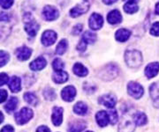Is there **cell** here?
I'll return each mask as SVG.
<instances>
[{
	"label": "cell",
	"mask_w": 159,
	"mask_h": 132,
	"mask_svg": "<svg viewBox=\"0 0 159 132\" xmlns=\"http://www.w3.org/2000/svg\"><path fill=\"white\" fill-rule=\"evenodd\" d=\"M125 60L130 68H138L142 65L143 58L142 53L138 50H127L125 54Z\"/></svg>",
	"instance_id": "1"
},
{
	"label": "cell",
	"mask_w": 159,
	"mask_h": 132,
	"mask_svg": "<svg viewBox=\"0 0 159 132\" xmlns=\"http://www.w3.org/2000/svg\"><path fill=\"white\" fill-rule=\"evenodd\" d=\"M119 74V68L116 64L110 63L105 65L100 71H99V77L102 80L110 81L114 79Z\"/></svg>",
	"instance_id": "2"
},
{
	"label": "cell",
	"mask_w": 159,
	"mask_h": 132,
	"mask_svg": "<svg viewBox=\"0 0 159 132\" xmlns=\"http://www.w3.org/2000/svg\"><path fill=\"white\" fill-rule=\"evenodd\" d=\"M33 111L29 108H23L15 114V121L19 125L26 124L33 117Z\"/></svg>",
	"instance_id": "3"
},
{
	"label": "cell",
	"mask_w": 159,
	"mask_h": 132,
	"mask_svg": "<svg viewBox=\"0 0 159 132\" xmlns=\"http://www.w3.org/2000/svg\"><path fill=\"white\" fill-rule=\"evenodd\" d=\"M135 123L133 115H124L119 127V132H134L135 129Z\"/></svg>",
	"instance_id": "4"
},
{
	"label": "cell",
	"mask_w": 159,
	"mask_h": 132,
	"mask_svg": "<svg viewBox=\"0 0 159 132\" xmlns=\"http://www.w3.org/2000/svg\"><path fill=\"white\" fill-rule=\"evenodd\" d=\"M127 92L128 94L134 99H140L144 93V89L140 84H138L136 82H129V84L127 85Z\"/></svg>",
	"instance_id": "5"
},
{
	"label": "cell",
	"mask_w": 159,
	"mask_h": 132,
	"mask_svg": "<svg viewBox=\"0 0 159 132\" xmlns=\"http://www.w3.org/2000/svg\"><path fill=\"white\" fill-rule=\"evenodd\" d=\"M89 0H83L81 4L77 5L76 6H74L73 9L70 10V15H71V17L76 18L80 15L86 13L89 11Z\"/></svg>",
	"instance_id": "6"
},
{
	"label": "cell",
	"mask_w": 159,
	"mask_h": 132,
	"mask_svg": "<svg viewBox=\"0 0 159 132\" xmlns=\"http://www.w3.org/2000/svg\"><path fill=\"white\" fill-rule=\"evenodd\" d=\"M43 16L47 21L56 20L59 17V12L56 7L51 6H46L43 9Z\"/></svg>",
	"instance_id": "7"
},
{
	"label": "cell",
	"mask_w": 159,
	"mask_h": 132,
	"mask_svg": "<svg viewBox=\"0 0 159 132\" xmlns=\"http://www.w3.org/2000/svg\"><path fill=\"white\" fill-rule=\"evenodd\" d=\"M57 35L53 30H46L42 35V43L46 47L51 46L57 40Z\"/></svg>",
	"instance_id": "8"
},
{
	"label": "cell",
	"mask_w": 159,
	"mask_h": 132,
	"mask_svg": "<svg viewBox=\"0 0 159 132\" xmlns=\"http://www.w3.org/2000/svg\"><path fill=\"white\" fill-rule=\"evenodd\" d=\"M99 104H102L103 106H105L108 109H113L116 105L117 100H116V96L111 94V93H108V94H104L101 97L99 98L98 100Z\"/></svg>",
	"instance_id": "9"
},
{
	"label": "cell",
	"mask_w": 159,
	"mask_h": 132,
	"mask_svg": "<svg viewBox=\"0 0 159 132\" xmlns=\"http://www.w3.org/2000/svg\"><path fill=\"white\" fill-rule=\"evenodd\" d=\"M89 28L92 30H99L103 25V19L102 15L98 13H93L89 18Z\"/></svg>",
	"instance_id": "10"
},
{
	"label": "cell",
	"mask_w": 159,
	"mask_h": 132,
	"mask_svg": "<svg viewBox=\"0 0 159 132\" xmlns=\"http://www.w3.org/2000/svg\"><path fill=\"white\" fill-rule=\"evenodd\" d=\"M61 96L65 101H73L76 96V89L73 86H68L65 87L61 92Z\"/></svg>",
	"instance_id": "11"
},
{
	"label": "cell",
	"mask_w": 159,
	"mask_h": 132,
	"mask_svg": "<svg viewBox=\"0 0 159 132\" xmlns=\"http://www.w3.org/2000/svg\"><path fill=\"white\" fill-rule=\"evenodd\" d=\"M63 109L60 107H54L51 115V121L55 126L61 125L63 121Z\"/></svg>",
	"instance_id": "12"
},
{
	"label": "cell",
	"mask_w": 159,
	"mask_h": 132,
	"mask_svg": "<svg viewBox=\"0 0 159 132\" xmlns=\"http://www.w3.org/2000/svg\"><path fill=\"white\" fill-rule=\"evenodd\" d=\"M149 94L155 108H159V82L153 83L149 87Z\"/></svg>",
	"instance_id": "13"
},
{
	"label": "cell",
	"mask_w": 159,
	"mask_h": 132,
	"mask_svg": "<svg viewBox=\"0 0 159 132\" xmlns=\"http://www.w3.org/2000/svg\"><path fill=\"white\" fill-rule=\"evenodd\" d=\"M15 54H16V57L20 61H26L28 60L31 54H32V50L26 46H22L20 48H18L15 51Z\"/></svg>",
	"instance_id": "14"
},
{
	"label": "cell",
	"mask_w": 159,
	"mask_h": 132,
	"mask_svg": "<svg viewBox=\"0 0 159 132\" xmlns=\"http://www.w3.org/2000/svg\"><path fill=\"white\" fill-rule=\"evenodd\" d=\"M159 71V63H151L145 68V75L148 79L155 78Z\"/></svg>",
	"instance_id": "15"
},
{
	"label": "cell",
	"mask_w": 159,
	"mask_h": 132,
	"mask_svg": "<svg viewBox=\"0 0 159 132\" xmlns=\"http://www.w3.org/2000/svg\"><path fill=\"white\" fill-rule=\"evenodd\" d=\"M46 64H47V62H46L44 57H39L36 59H34V61L29 64V67H30V69L32 70L37 71V70H42L43 69H44Z\"/></svg>",
	"instance_id": "16"
},
{
	"label": "cell",
	"mask_w": 159,
	"mask_h": 132,
	"mask_svg": "<svg viewBox=\"0 0 159 132\" xmlns=\"http://www.w3.org/2000/svg\"><path fill=\"white\" fill-rule=\"evenodd\" d=\"M107 21L111 25H117L122 21V15L118 10H112L107 15Z\"/></svg>",
	"instance_id": "17"
},
{
	"label": "cell",
	"mask_w": 159,
	"mask_h": 132,
	"mask_svg": "<svg viewBox=\"0 0 159 132\" xmlns=\"http://www.w3.org/2000/svg\"><path fill=\"white\" fill-rule=\"evenodd\" d=\"M96 120L100 127H106L110 122L108 113L106 111H102V110L99 111L96 115Z\"/></svg>",
	"instance_id": "18"
},
{
	"label": "cell",
	"mask_w": 159,
	"mask_h": 132,
	"mask_svg": "<svg viewBox=\"0 0 159 132\" xmlns=\"http://www.w3.org/2000/svg\"><path fill=\"white\" fill-rule=\"evenodd\" d=\"M8 86L12 92H19L21 90V80L19 77L13 76L8 82Z\"/></svg>",
	"instance_id": "19"
},
{
	"label": "cell",
	"mask_w": 159,
	"mask_h": 132,
	"mask_svg": "<svg viewBox=\"0 0 159 132\" xmlns=\"http://www.w3.org/2000/svg\"><path fill=\"white\" fill-rule=\"evenodd\" d=\"M131 31L128 29L120 28L119 29L116 34H115V38L116 40L119 42H125L130 38Z\"/></svg>",
	"instance_id": "20"
},
{
	"label": "cell",
	"mask_w": 159,
	"mask_h": 132,
	"mask_svg": "<svg viewBox=\"0 0 159 132\" xmlns=\"http://www.w3.org/2000/svg\"><path fill=\"white\" fill-rule=\"evenodd\" d=\"M52 79L57 84H64L68 80V74L64 70L55 71L52 75Z\"/></svg>",
	"instance_id": "21"
},
{
	"label": "cell",
	"mask_w": 159,
	"mask_h": 132,
	"mask_svg": "<svg viewBox=\"0 0 159 132\" xmlns=\"http://www.w3.org/2000/svg\"><path fill=\"white\" fill-rule=\"evenodd\" d=\"M87 127V123L84 121L76 120L74 122H72L68 128L69 132H81L83 130H85Z\"/></svg>",
	"instance_id": "22"
},
{
	"label": "cell",
	"mask_w": 159,
	"mask_h": 132,
	"mask_svg": "<svg viewBox=\"0 0 159 132\" xmlns=\"http://www.w3.org/2000/svg\"><path fill=\"white\" fill-rule=\"evenodd\" d=\"M39 28L40 26L35 22L34 19H33V20L30 21V22L26 23V25H25V30H26V32H27L30 36H32V37L35 36V35L37 34V32L39 31Z\"/></svg>",
	"instance_id": "23"
},
{
	"label": "cell",
	"mask_w": 159,
	"mask_h": 132,
	"mask_svg": "<svg viewBox=\"0 0 159 132\" xmlns=\"http://www.w3.org/2000/svg\"><path fill=\"white\" fill-rule=\"evenodd\" d=\"M133 118H134L135 125H137V126H143L148 121L147 116H146V115L144 113H142V112L135 113L134 115H133Z\"/></svg>",
	"instance_id": "24"
},
{
	"label": "cell",
	"mask_w": 159,
	"mask_h": 132,
	"mask_svg": "<svg viewBox=\"0 0 159 132\" xmlns=\"http://www.w3.org/2000/svg\"><path fill=\"white\" fill-rule=\"evenodd\" d=\"M73 70L75 75H77L78 77H86L89 74V70L86 68L85 66L81 63H75L73 67Z\"/></svg>",
	"instance_id": "25"
},
{
	"label": "cell",
	"mask_w": 159,
	"mask_h": 132,
	"mask_svg": "<svg viewBox=\"0 0 159 132\" xmlns=\"http://www.w3.org/2000/svg\"><path fill=\"white\" fill-rule=\"evenodd\" d=\"M74 112L80 115H85L88 112V106L82 101H79L74 105Z\"/></svg>",
	"instance_id": "26"
},
{
	"label": "cell",
	"mask_w": 159,
	"mask_h": 132,
	"mask_svg": "<svg viewBox=\"0 0 159 132\" xmlns=\"http://www.w3.org/2000/svg\"><path fill=\"white\" fill-rule=\"evenodd\" d=\"M18 107V99L16 97H11L9 101L5 106V109L8 114L12 113Z\"/></svg>",
	"instance_id": "27"
},
{
	"label": "cell",
	"mask_w": 159,
	"mask_h": 132,
	"mask_svg": "<svg viewBox=\"0 0 159 132\" xmlns=\"http://www.w3.org/2000/svg\"><path fill=\"white\" fill-rule=\"evenodd\" d=\"M139 10V7L137 6L136 2H132V1H127L124 6V11L126 13L129 14H134Z\"/></svg>",
	"instance_id": "28"
},
{
	"label": "cell",
	"mask_w": 159,
	"mask_h": 132,
	"mask_svg": "<svg viewBox=\"0 0 159 132\" xmlns=\"http://www.w3.org/2000/svg\"><path fill=\"white\" fill-rule=\"evenodd\" d=\"M24 100L32 106H36L38 103V99L36 97V95L34 94V92H26L24 94Z\"/></svg>",
	"instance_id": "29"
},
{
	"label": "cell",
	"mask_w": 159,
	"mask_h": 132,
	"mask_svg": "<svg viewBox=\"0 0 159 132\" xmlns=\"http://www.w3.org/2000/svg\"><path fill=\"white\" fill-rule=\"evenodd\" d=\"M81 39L84 40L87 44H92L97 40V35L90 31H87L83 34Z\"/></svg>",
	"instance_id": "30"
},
{
	"label": "cell",
	"mask_w": 159,
	"mask_h": 132,
	"mask_svg": "<svg viewBox=\"0 0 159 132\" xmlns=\"http://www.w3.org/2000/svg\"><path fill=\"white\" fill-rule=\"evenodd\" d=\"M67 47H68V42H67V40H66V39H63L61 40L59 42H58V44H57V49H56V53H57V55H63L65 52L66 51V49H67Z\"/></svg>",
	"instance_id": "31"
},
{
	"label": "cell",
	"mask_w": 159,
	"mask_h": 132,
	"mask_svg": "<svg viewBox=\"0 0 159 132\" xmlns=\"http://www.w3.org/2000/svg\"><path fill=\"white\" fill-rule=\"evenodd\" d=\"M43 97L45 98L47 100H54L57 97V95L54 89H52L51 87H47L43 91Z\"/></svg>",
	"instance_id": "32"
},
{
	"label": "cell",
	"mask_w": 159,
	"mask_h": 132,
	"mask_svg": "<svg viewBox=\"0 0 159 132\" xmlns=\"http://www.w3.org/2000/svg\"><path fill=\"white\" fill-rule=\"evenodd\" d=\"M10 59V55L5 50H0V67L5 66Z\"/></svg>",
	"instance_id": "33"
},
{
	"label": "cell",
	"mask_w": 159,
	"mask_h": 132,
	"mask_svg": "<svg viewBox=\"0 0 159 132\" xmlns=\"http://www.w3.org/2000/svg\"><path fill=\"white\" fill-rule=\"evenodd\" d=\"M65 67V64L63 63V61L59 58H56L54 59V61L52 62V68L55 71H58V70H62L63 68Z\"/></svg>",
	"instance_id": "34"
},
{
	"label": "cell",
	"mask_w": 159,
	"mask_h": 132,
	"mask_svg": "<svg viewBox=\"0 0 159 132\" xmlns=\"http://www.w3.org/2000/svg\"><path fill=\"white\" fill-rule=\"evenodd\" d=\"M108 113L109 115V119H110V122L114 125L117 121H118V114H117V112L115 111V110H111V111H109L107 112Z\"/></svg>",
	"instance_id": "35"
},
{
	"label": "cell",
	"mask_w": 159,
	"mask_h": 132,
	"mask_svg": "<svg viewBox=\"0 0 159 132\" xmlns=\"http://www.w3.org/2000/svg\"><path fill=\"white\" fill-rule=\"evenodd\" d=\"M14 0H0V6L3 9H9L13 5Z\"/></svg>",
	"instance_id": "36"
},
{
	"label": "cell",
	"mask_w": 159,
	"mask_h": 132,
	"mask_svg": "<svg viewBox=\"0 0 159 132\" xmlns=\"http://www.w3.org/2000/svg\"><path fill=\"white\" fill-rule=\"evenodd\" d=\"M150 35L154 36H159V22H155L150 28Z\"/></svg>",
	"instance_id": "37"
},
{
	"label": "cell",
	"mask_w": 159,
	"mask_h": 132,
	"mask_svg": "<svg viewBox=\"0 0 159 132\" xmlns=\"http://www.w3.org/2000/svg\"><path fill=\"white\" fill-rule=\"evenodd\" d=\"M9 34H10V30L8 29V28L6 27L0 28V40H4L9 35Z\"/></svg>",
	"instance_id": "38"
},
{
	"label": "cell",
	"mask_w": 159,
	"mask_h": 132,
	"mask_svg": "<svg viewBox=\"0 0 159 132\" xmlns=\"http://www.w3.org/2000/svg\"><path fill=\"white\" fill-rule=\"evenodd\" d=\"M82 25L81 24H77L76 26H74L73 28V30H72V34L74 35H79L81 31H82Z\"/></svg>",
	"instance_id": "39"
},
{
	"label": "cell",
	"mask_w": 159,
	"mask_h": 132,
	"mask_svg": "<svg viewBox=\"0 0 159 132\" xmlns=\"http://www.w3.org/2000/svg\"><path fill=\"white\" fill-rule=\"evenodd\" d=\"M10 19H11V15L9 13L0 11V21L7 22V21L10 20Z\"/></svg>",
	"instance_id": "40"
},
{
	"label": "cell",
	"mask_w": 159,
	"mask_h": 132,
	"mask_svg": "<svg viewBox=\"0 0 159 132\" xmlns=\"http://www.w3.org/2000/svg\"><path fill=\"white\" fill-rule=\"evenodd\" d=\"M9 82V77L6 73H0V86H4L5 84Z\"/></svg>",
	"instance_id": "41"
},
{
	"label": "cell",
	"mask_w": 159,
	"mask_h": 132,
	"mask_svg": "<svg viewBox=\"0 0 159 132\" xmlns=\"http://www.w3.org/2000/svg\"><path fill=\"white\" fill-rule=\"evenodd\" d=\"M87 43H86L85 41L84 40H80V41L79 42V44L77 45V49L79 50L80 52H84L87 49Z\"/></svg>",
	"instance_id": "42"
},
{
	"label": "cell",
	"mask_w": 159,
	"mask_h": 132,
	"mask_svg": "<svg viewBox=\"0 0 159 132\" xmlns=\"http://www.w3.org/2000/svg\"><path fill=\"white\" fill-rule=\"evenodd\" d=\"M7 96H8V93L6 90H0V103L5 102L7 99Z\"/></svg>",
	"instance_id": "43"
},
{
	"label": "cell",
	"mask_w": 159,
	"mask_h": 132,
	"mask_svg": "<svg viewBox=\"0 0 159 132\" xmlns=\"http://www.w3.org/2000/svg\"><path fill=\"white\" fill-rule=\"evenodd\" d=\"M84 89H85L88 92L91 93V92H95V91H96V86H89V84H85V85H84Z\"/></svg>",
	"instance_id": "44"
},
{
	"label": "cell",
	"mask_w": 159,
	"mask_h": 132,
	"mask_svg": "<svg viewBox=\"0 0 159 132\" xmlns=\"http://www.w3.org/2000/svg\"><path fill=\"white\" fill-rule=\"evenodd\" d=\"M0 132H14V129L11 125H6L4 128H2Z\"/></svg>",
	"instance_id": "45"
},
{
	"label": "cell",
	"mask_w": 159,
	"mask_h": 132,
	"mask_svg": "<svg viewBox=\"0 0 159 132\" xmlns=\"http://www.w3.org/2000/svg\"><path fill=\"white\" fill-rule=\"evenodd\" d=\"M36 132H51V130L46 126H40L36 130Z\"/></svg>",
	"instance_id": "46"
},
{
	"label": "cell",
	"mask_w": 159,
	"mask_h": 132,
	"mask_svg": "<svg viewBox=\"0 0 159 132\" xmlns=\"http://www.w3.org/2000/svg\"><path fill=\"white\" fill-rule=\"evenodd\" d=\"M118 0H102V2L105 4V5H112L115 2H117Z\"/></svg>",
	"instance_id": "47"
},
{
	"label": "cell",
	"mask_w": 159,
	"mask_h": 132,
	"mask_svg": "<svg viewBox=\"0 0 159 132\" xmlns=\"http://www.w3.org/2000/svg\"><path fill=\"white\" fill-rule=\"evenodd\" d=\"M4 121V115L2 114V112H0V124Z\"/></svg>",
	"instance_id": "48"
},
{
	"label": "cell",
	"mask_w": 159,
	"mask_h": 132,
	"mask_svg": "<svg viewBox=\"0 0 159 132\" xmlns=\"http://www.w3.org/2000/svg\"><path fill=\"white\" fill-rule=\"evenodd\" d=\"M156 13L159 15V3L156 5Z\"/></svg>",
	"instance_id": "49"
},
{
	"label": "cell",
	"mask_w": 159,
	"mask_h": 132,
	"mask_svg": "<svg viewBox=\"0 0 159 132\" xmlns=\"http://www.w3.org/2000/svg\"><path fill=\"white\" fill-rule=\"evenodd\" d=\"M124 1H126V2H127V1H132V2H136V3H138L139 0H124Z\"/></svg>",
	"instance_id": "50"
},
{
	"label": "cell",
	"mask_w": 159,
	"mask_h": 132,
	"mask_svg": "<svg viewBox=\"0 0 159 132\" xmlns=\"http://www.w3.org/2000/svg\"><path fill=\"white\" fill-rule=\"evenodd\" d=\"M87 132H92V131H87Z\"/></svg>",
	"instance_id": "51"
}]
</instances>
